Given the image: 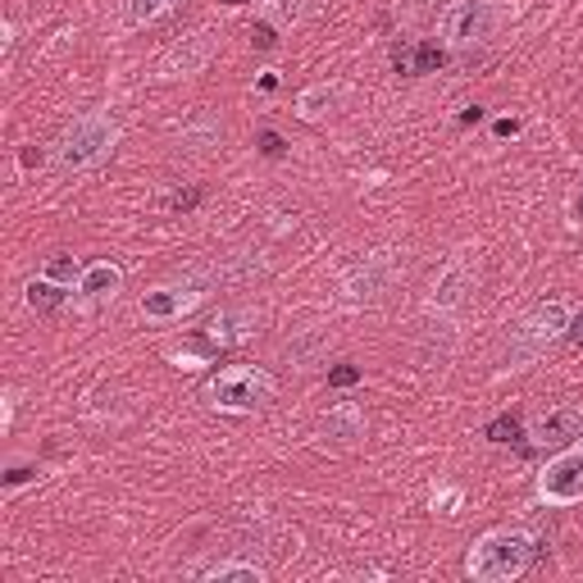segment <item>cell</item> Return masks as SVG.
Returning a JSON list of instances; mask_svg holds the SVG:
<instances>
[{"label":"cell","instance_id":"6da1fadb","mask_svg":"<svg viewBox=\"0 0 583 583\" xmlns=\"http://www.w3.org/2000/svg\"><path fill=\"white\" fill-rule=\"evenodd\" d=\"M119 133L123 129L110 110H87L60 133L56 146H50V165H56V173H87V169L110 160V150L119 146Z\"/></svg>","mask_w":583,"mask_h":583},{"label":"cell","instance_id":"7a4b0ae2","mask_svg":"<svg viewBox=\"0 0 583 583\" xmlns=\"http://www.w3.org/2000/svg\"><path fill=\"white\" fill-rule=\"evenodd\" d=\"M534 566V534L524 529H488L465 556V574L478 583H511Z\"/></svg>","mask_w":583,"mask_h":583},{"label":"cell","instance_id":"3957f363","mask_svg":"<svg viewBox=\"0 0 583 583\" xmlns=\"http://www.w3.org/2000/svg\"><path fill=\"white\" fill-rule=\"evenodd\" d=\"M274 392H278V384H274L269 369H260V365H228V369H219L210 378L206 401L215 405V411H228V415H256L274 401Z\"/></svg>","mask_w":583,"mask_h":583},{"label":"cell","instance_id":"277c9868","mask_svg":"<svg viewBox=\"0 0 583 583\" xmlns=\"http://www.w3.org/2000/svg\"><path fill=\"white\" fill-rule=\"evenodd\" d=\"M566 328H570V306H566V301H561V296L538 301V306L529 311V315L520 319V328L511 333V351H506V365H511V369H524L529 361H538L556 338H566Z\"/></svg>","mask_w":583,"mask_h":583},{"label":"cell","instance_id":"5b68a950","mask_svg":"<svg viewBox=\"0 0 583 583\" xmlns=\"http://www.w3.org/2000/svg\"><path fill=\"white\" fill-rule=\"evenodd\" d=\"M501 5L497 0H451L442 10V46L447 50H470L484 46L488 37H497L501 28Z\"/></svg>","mask_w":583,"mask_h":583},{"label":"cell","instance_id":"8992f818","mask_svg":"<svg viewBox=\"0 0 583 583\" xmlns=\"http://www.w3.org/2000/svg\"><path fill=\"white\" fill-rule=\"evenodd\" d=\"M538 497L551 506H574L583 501V447H561L551 461L538 470Z\"/></svg>","mask_w":583,"mask_h":583},{"label":"cell","instance_id":"52a82bcc","mask_svg":"<svg viewBox=\"0 0 583 583\" xmlns=\"http://www.w3.org/2000/svg\"><path fill=\"white\" fill-rule=\"evenodd\" d=\"M397 278V265L388 251H374V256L356 260L347 274H342V301L347 306H369V301H378Z\"/></svg>","mask_w":583,"mask_h":583},{"label":"cell","instance_id":"ba28073f","mask_svg":"<svg viewBox=\"0 0 583 583\" xmlns=\"http://www.w3.org/2000/svg\"><path fill=\"white\" fill-rule=\"evenodd\" d=\"M583 434V411L579 405H551V411L529 420V442L534 447H570Z\"/></svg>","mask_w":583,"mask_h":583},{"label":"cell","instance_id":"9c48e42d","mask_svg":"<svg viewBox=\"0 0 583 583\" xmlns=\"http://www.w3.org/2000/svg\"><path fill=\"white\" fill-rule=\"evenodd\" d=\"M201 301H206V292H201V288L165 283V288H150V292L142 296V315H146V319H160V324H169V319H183L187 311H196Z\"/></svg>","mask_w":583,"mask_h":583},{"label":"cell","instance_id":"30bf717a","mask_svg":"<svg viewBox=\"0 0 583 583\" xmlns=\"http://www.w3.org/2000/svg\"><path fill=\"white\" fill-rule=\"evenodd\" d=\"M392 64L405 78H424V73H438L447 64V46L442 41H428V37H405L392 50Z\"/></svg>","mask_w":583,"mask_h":583},{"label":"cell","instance_id":"8fae6325","mask_svg":"<svg viewBox=\"0 0 583 583\" xmlns=\"http://www.w3.org/2000/svg\"><path fill=\"white\" fill-rule=\"evenodd\" d=\"M119 288H123V269L110 265V260L87 265L83 278H78V292H83L87 301H110V296H119Z\"/></svg>","mask_w":583,"mask_h":583},{"label":"cell","instance_id":"7c38bea8","mask_svg":"<svg viewBox=\"0 0 583 583\" xmlns=\"http://www.w3.org/2000/svg\"><path fill=\"white\" fill-rule=\"evenodd\" d=\"M470 265L465 260H456V265H447V274L434 283V311H456L465 301V292H470Z\"/></svg>","mask_w":583,"mask_h":583},{"label":"cell","instance_id":"4fadbf2b","mask_svg":"<svg viewBox=\"0 0 583 583\" xmlns=\"http://www.w3.org/2000/svg\"><path fill=\"white\" fill-rule=\"evenodd\" d=\"M246 324H256V315H251V311H223V315H215L206 324V333H201V338H206V347H233L238 338L251 333Z\"/></svg>","mask_w":583,"mask_h":583},{"label":"cell","instance_id":"5bb4252c","mask_svg":"<svg viewBox=\"0 0 583 583\" xmlns=\"http://www.w3.org/2000/svg\"><path fill=\"white\" fill-rule=\"evenodd\" d=\"M23 301H28V311H37V315H56L64 301H69V288L64 283H56V278H46V274H37L28 288H23Z\"/></svg>","mask_w":583,"mask_h":583},{"label":"cell","instance_id":"9a60e30c","mask_svg":"<svg viewBox=\"0 0 583 583\" xmlns=\"http://www.w3.org/2000/svg\"><path fill=\"white\" fill-rule=\"evenodd\" d=\"M338 96H342V87H328V83H315V87H306L296 96V114L306 119V123H315V119H324V114H333V106H338Z\"/></svg>","mask_w":583,"mask_h":583},{"label":"cell","instance_id":"2e32d148","mask_svg":"<svg viewBox=\"0 0 583 583\" xmlns=\"http://www.w3.org/2000/svg\"><path fill=\"white\" fill-rule=\"evenodd\" d=\"M179 0H123V23L129 28H146V23H156V19H165Z\"/></svg>","mask_w":583,"mask_h":583},{"label":"cell","instance_id":"e0dca14e","mask_svg":"<svg viewBox=\"0 0 583 583\" xmlns=\"http://www.w3.org/2000/svg\"><path fill=\"white\" fill-rule=\"evenodd\" d=\"M206 60H210V41L201 37V46H196V50H183V46H173L169 56H165V73H169V78H179V64H183V73H196V69L206 64Z\"/></svg>","mask_w":583,"mask_h":583},{"label":"cell","instance_id":"ac0fdd59","mask_svg":"<svg viewBox=\"0 0 583 583\" xmlns=\"http://www.w3.org/2000/svg\"><path fill=\"white\" fill-rule=\"evenodd\" d=\"M201 574H206V579H219V583H260V579H265L260 566H246V561H219V566L201 570Z\"/></svg>","mask_w":583,"mask_h":583},{"label":"cell","instance_id":"d6986e66","mask_svg":"<svg viewBox=\"0 0 583 583\" xmlns=\"http://www.w3.org/2000/svg\"><path fill=\"white\" fill-rule=\"evenodd\" d=\"M83 269L87 265H78L73 256H56V260H46V278H56V283H64V288H73V278H83Z\"/></svg>","mask_w":583,"mask_h":583},{"label":"cell","instance_id":"ffe728a7","mask_svg":"<svg viewBox=\"0 0 583 583\" xmlns=\"http://www.w3.org/2000/svg\"><path fill=\"white\" fill-rule=\"evenodd\" d=\"M484 438H488V442H497V447L515 442V438H520V420H515V415H497V420L484 428Z\"/></svg>","mask_w":583,"mask_h":583},{"label":"cell","instance_id":"44dd1931","mask_svg":"<svg viewBox=\"0 0 583 583\" xmlns=\"http://www.w3.org/2000/svg\"><path fill=\"white\" fill-rule=\"evenodd\" d=\"M201 196H206L201 187H183V192H173V196H169V210H173V215H192V210L201 206Z\"/></svg>","mask_w":583,"mask_h":583},{"label":"cell","instance_id":"7402d4cb","mask_svg":"<svg viewBox=\"0 0 583 583\" xmlns=\"http://www.w3.org/2000/svg\"><path fill=\"white\" fill-rule=\"evenodd\" d=\"M278 33H283V28H278V23H269V19L251 23V41H256L260 50H274V46H278Z\"/></svg>","mask_w":583,"mask_h":583},{"label":"cell","instance_id":"603a6c76","mask_svg":"<svg viewBox=\"0 0 583 583\" xmlns=\"http://www.w3.org/2000/svg\"><path fill=\"white\" fill-rule=\"evenodd\" d=\"M361 365H338V369H328V388H356L361 384Z\"/></svg>","mask_w":583,"mask_h":583},{"label":"cell","instance_id":"cb8c5ba5","mask_svg":"<svg viewBox=\"0 0 583 583\" xmlns=\"http://www.w3.org/2000/svg\"><path fill=\"white\" fill-rule=\"evenodd\" d=\"M256 142H260V156H269V160H283V156H288V142L278 137L274 129H265V133H260Z\"/></svg>","mask_w":583,"mask_h":583},{"label":"cell","instance_id":"d4e9b609","mask_svg":"<svg viewBox=\"0 0 583 583\" xmlns=\"http://www.w3.org/2000/svg\"><path fill=\"white\" fill-rule=\"evenodd\" d=\"M28 478H37L33 465H14V470L5 474V488H19V484H28Z\"/></svg>","mask_w":583,"mask_h":583},{"label":"cell","instance_id":"484cf974","mask_svg":"<svg viewBox=\"0 0 583 583\" xmlns=\"http://www.w3.org/2000/svg\"><path fill=\"white\" fill-rule=\"evenodd\" d=\"M566 342H570V347H583V315H570V328H566Z\"/></svg>","mask_w":583,"mask_h":583},{"label":"cell","instance_id":"4316f807","mask_svg":"<svg viewBox=\"0 0 583 583\" xmlns=\"http://www.w3.org/2000/svg\"><path fill=\"white\" fill-rule=\"evenodd\" d=\"M520 129H524L520 119H497V123H493V133H497V137H515Z\"/></svg>","mask_w":583,"mask_h":583},{"label":"cell","instance_id":"83f0119b","mask_svg":"<svg viewBox=\"0 0 583 583\" xmlns=\"http://www.w3.org/2000/svg\"><path fill=\"white\" fill-rule=\"evenodd\" d=\"M478 119H484V110H478V106H465L461 110V123H478Z\"/></svg>","mask_w":583,"mask_h":583},{"label":"cell","instance_id":"f1b7e54d","mask_svg":"<svg viewBox=\"0 0 583 583\" xmlns=\"http://www.w3.org/2000/svg\"><path fill=\"white\" fill-rule=\"evenodd\" d=\"M574 219H583V192H579V201H574Z\"/></svg>","mask_w":583,"mask_h":583}]
</instances>
